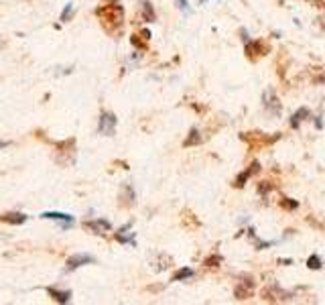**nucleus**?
Returning <instances> with one entry per match:
<instances>
[{
    "instance_id": "19",
    "label": "nucleus",
    "mask_w": 325,
    "mask_h": 305,
    "mask_svg": "<svg viewBox=\"0 0 325 305\" xmlns=\"http://www.w3.org/2000/svg\"><path fill=\"white\" fill-rule=\"evenodd\" d=\"M142 16H144V20H148V23H153L155 20V10H153V6H150L148 0L142 2Z\"/></svg>"
},
{
    "instance_id": "18",
    "label": "nucleus",
    "mask_w": 325,
    "mask_h": 305,
    "mask_svg": "<svg viewBox=\"0 0 325 305\" xmlns=\"http://www.w3.org/2000/svg\"><path fill=\"white\" fill-rule=\"evenodd\" d=\"M193 275H195L193 269H187V267H185V269H179L175 275H173L171 281H185V279H191Z\"/></svg>"
},
{
    "instance_id": "7",
    "label": "nucleus",
    "mask_w": 325,
    "mask_h": 305,
    "mask_svg": "<svg viewBox=\"0 0 325 305\" xmlns=\"http://www.w3.org/2000/svg\"><path fill=\"white\" fill-rule=\"evenodd\" d=\"M83 228L88 230V232H92V234H106V232H110V222L108 220H88V222H83Z\"/></svg>"
},
{
    "instance_id": "20",
    "label": "nucleus",
    "mask_w": 325,
    "mask_h": 305,
    "mask_svg": "<svg viewBox=\"0 0 325 305\" xmlns=\"http://www.w3.org/2000/svg\"><path fill=\"white\" fill-rule=\"evenodd\" d=\"M307 267H309V269H313V271H319V269L323 267V263H321V258H319L317 254H313V256H309V258H307Z\"/></svg>"
},
{
    "instance_id": "17",
    "label": "nucleus",
    "mask_w": 325,
    "mask_h": 305,
    "mask_svg": "<svg viewBox=\"0 0 325 305\" xmlns=\"http://www.w3.org/2000/svg\"><path fill=\"white\" fill-rule=\"evenodd\" d=\"M203 139H201V133L197 128H191L189 130V137L183 141V147H195V145H199Z\"/></svg>"
},
{
    "instance_id": "3",
    "label": "nucleus",
    "mask_w": 325,
    "mask_h": 305,
    "mask_svg": "<svg viewBox=\"0 0 325 305\" xmlns=\"http://www.w3.org/2000/svg\"><path fill=\"white\" fill-rule=\"evenodd\" d=\"M116 116L112 114V112H102V116H100V122H98V130L102 135H106V137H112L114 135V130H116Z\"/></svg>"
},
{
    "instance_id": "1",
    "label": "nucleus",
    "mask_w": 325,
    "mask_h": 305,
    "mask_svg": "<svg viewBox=\"0 0 325 305\" xmlns=\"http://www.w3.org/2000/svg\"><path fill=\"white\" fill-rule=\"evenodd\" d=\"M96 14L100 18L102 27L108 31V33H116L122 29L124 25V8L120 2H108V4H102L100 8H96Z\"/></svg>"
},
{
    "instance_id": "28",
    "label": "nucleus",
    "mask_w": 325,
    "mask_h": 305,
    "mask_svg": "<svg viewBox=\"0 0 325 305\" xmlns=\"http://www.w3.org/2000/svg\"><path fill=\"white\" fill-rule=\"evenodd\" d=\"M199 2H201V4H203V2H205V0H199Z\"/></svg>"
},
{
    "instance_id": "2",
    "label": "nucleus",
    "mask_w": 325,
    "mask_h": 305,
    "mask_svg": "<svg viewBox=\"0 0 325 305\" xmlns=\"http://www.w3.org/2000/svg\"><path fill=\"white\" fill-rule=\"evenodd\" d=\"M262 104H264V110L270 112L272 116H280V112H283V106H280L276 94L272 88H266L264 94H262Z\"/></svg>"
},
{
    "instance_id": "27",
    "label": "nucleus",
    "mask_w": 325,
    "mask_h": 305,
    "mask_svg": "<svg viewBox=\"0 0 325 305\" xmlns=\"http://www.w3.org/2000/svg\"><path fill=\"white\" fill-rule=\"evenodd\" d=\"M311 2H321V0H311Z\"/></svg>"
},
{
    "instance_id": "4",
    "label": "nucleus",
    "mask_w": 325,
    "mask_h": 305,
    "mask_svg": "<svg viewBox=\"0 0 325 305\" xmlns=\"http://www.w3.org/2000/svg\"><path fill=\"white\" fill-rule=\"evenodd\" d=\"M94 260H96V258H94L92 254H88V252L71 254V256L67 258V271H75V269H79V267H83V265H92Z\"/></svg>"
},
{
    "instance_id": "21",
    "label": "nucleus",
    "mask_w": 325,
    "mask_h": 305,
    "mask_svg": "<svg viewBox=\"0 0 325 305\" xmlns=\"http://www.w3.org/2000/svg\"><path fill=\"white\" fill-rule=\"evenodd\" d=\"M71 16H73V4H67L61 12V23H67V20H71Z\"/></svg>"
},
{
    "instance_id": "15",
    "label": "nucleus",
    "mask_w": 325,
    "mask_h": 305,
    "mask_svg": "<svg viewBox=\"0 0 325 305\" xmlns=\"http://www.w3.org/2000/svg\"><path fill=\"white\" fill-rule=\"evenodd\" d=\"M309 116V108H305V106H303V108H299V110L291 116V128H299L301 126V122L303 120H305Z\"/></svg>"
},
{
    "instance_id": "13",
    "label": "nucleus",
    "mask_w": 325,
    "mask_h": 305,
    "mask_svg": "<svg viewBox=\"0 0 325 305\" xmlns=\"http://www.w3.org/2000/svg\"><path fill=\"white\" fill-rule=\"evenodd\" d=\"M47 293H49V297H53L57 303H69V299H71V291H59V289H55V287H47Z\"/></svg>"
},
{
    "instance_id": "22",
    "label": "nucleus",
    "mask_w": 325,
    "mask_h": 305,
    "mask_svg": "<svg viewBox=\"0 0 325 305\" xmlns=\"http://www.w3.org/2000/svg\"><path fill=\"white\" fill-rule=\"evenodd\" d=\"M280 206H283L285 210H297V208H299V202H297V200L283 198V200H280Z\"/></svg>"
},
{
    "instance_id": "26",
    "label": "nucleus",
    "mask_w": 325,
    "mask_h": 305,
    "mask_svg": "<svg viewBox=\"0 0 325 305\" xmlns=\"http://www.w3.org/2000/svg\"><path fill=\"white\" fill-rule=\"evenodd\" d=\"M10 143H6V141H0V149H4V147H8Z\"/></svg>"
},
{
    "instance_id": "24",
    "label": "nucleus",
    "mask_w": 325,
    "mask_h": 305,
    "mask_svg": "<svg viewBox=\"0 0 325 305\" xmlns=\"http://www.w3.org/2000/svg\"><path fill=\"white\" fill-rule=\"evenodd\" d=\"M130 41H132V45L138 47V49H144V47H146V45H144V41L138 39V35H132V37H130Z\"/></svg>"
},
{
    "instance_id": "5",
    "label": "nucleus",
    "mask_w": 325,
    "mask_h": 305,
    "mask_svg": "<svg viewBox=\"0 0 325 305\" xmlns=\"http://www.w3.org/2000/svg\"><path fill=\"white\" fill-rule=\"evenodd\" d=\"M41 218H45V220H57L63 230L71 228V224H73V216L61 214V212H45V214H41Z\"/></svg>"
},
{
    "instance_id": "11",
    "label": "nucleus",
    "mask_w": 325,
    "mask_h": 305,
    "mask_svg": "<svg viewBox=\"0 0 325 305\" xmlns=\"http://www.w3.org/2000/svg\"><path fill=\"white\" fill-rule=\"evenodd\" d=\"M258 171H260V163H258V161H254V163L250 165V169H246V171H242V173H240V175H238V177H236V181H234V185H236V187H244V185H246V181H248V179H250L252 175H256V173H258Z\"/></svg>"
},
{
    "instance_id": "8",
    "label": "nucleus",
    "mask_w": 325,
    "mask_h": 305,
    "mask_svg": "<svg viewBox=\"0 0 325 305\" xmlns=\"http://www.w3.org/2000/svg\"><path fill=\"white\" fill-rule=\"evenodd\" d=\"M291 295L289 293H285L283 289H280L278 285H270L268 289H264L262 291V299H266V301H272V303H276V301H287Z\"/></svg>"
},
{
    "instance_id": "6",
    "label": "nucleus",
    "mask_w": 325,
    "mask_h": 305,
    "mask_svg": "<svg viewBox=\"0 0 325 305\" xmlns=\"http://www.w3.org/2000/svg\"><path fill=\"white\" fill-rule=\"evenodd\" d=\"M266 51H268V47L262 41H248L246 43V57H250V59L262 57V55H266Z\"/></svg>"
},
{
    "instance_id": "9",
    "label": "nucleus",
    "mask_w": 325,
    "mask_h": 305,
    "mask_svg": "<svg viewBox=\"0 0 325 305\" xmlns=\"http://www.w3.org/2000/svg\"><path fill=\"white\" fill-rule=\"evenodd\" d=\"M242 139L244 141H248L250 145H270V143H274V141H278L280 139V133H276L274 137H270V139H266V137H262L260 133H246V135H242Z\"/></svg>"
},
{
    "instance_id": "16",
    "label": "nucleus",
    "mask_w": 325,
    "mask_h": 305,
    "mask_svg": "<svg viewBox=\"0 0 325 305\" xmlns=\"http://www.w3.org/2000/svg\"><path fill=\"white\" fill-rule=\"evenodd\" d=\"M128 230H130V224L122 226V228L116 232V240H118V242H122V244H134V236H132V234L128 236V234H126Z\"/></svg>"
},
{
    "instance_id": "12",
    "label": "nucleus",
    "mask_w": 325,
    "mask_h": 305,
    "mask_svg": "<svg viewBox=\"0 0 325 305\" xmlns=\"http://www.w3.org/2000/svg\"><path fill=\"white\" fill-rule=\"evenodd\" d=\"M252 289H254V281L252 279H244L240 285H236V299H248L252 295Z\"/></svg>"
},
{
    "instance_id": "25",
    "label": "nucleus",
    "mask_w": 325,
    "mask_h": 305,
    "mask_svg": "<svg viewBox=\"0 0 325 305\" xmlns=\"http://www.w3.org/2000/svg\"><path fill=\"white\" fill-rule=\"evenodd\" d=\"M177 2H179V6H181V8H185V10L189 12V6H187V0H177Z\"/></svg>"
},
{
    "instance_id": "10",
    "label": "nucleus",
    "mask_w": 325,
    "mask_h": 305,
    "mask_svg": "<svg viewBox=\"0 0 325 305\" xmlns=\"http://www.w3.org/2000/svg\"><path fill=\"white\" fill-rule=\"evenodd\" d=\"M27 214L23 212H8V214H2L0 216V222H4V224H10V226H20V224H25L27 222Z\"/></svg>"
},
{
    "instance_id": "14",
    "label": "nucleus",
    "mask_w": 325,
    "mask_h": 305,
    "mask_svg": "<svg viewBox=\"0 0 325 305\" xmlns=\"http://www.w3.org/2000/svg\"><path fill=\"white\" fill-rule=\"evenodd\" d=\"M120 200H122V206H132V204H134V189L130 187L128 183H124V185H122Z\"/></svg>"
},
{
    "instance_id": "23",
    "label": "nucleus",
    "mask_w": 325,
    "mask_h": 305,
    "mask_svg": "<svg viewBox=\"0 0 325 305\" xmlns=\"http://www.w3.org/2000/svg\"><path fill=\"white\" fill-rule=\"evenodd\" d=\"M222 263V256H209L205 258V267H218Z\"/></svg>"
}]
</instances>
